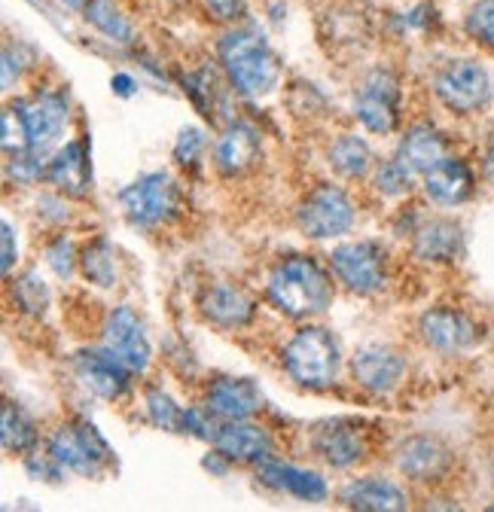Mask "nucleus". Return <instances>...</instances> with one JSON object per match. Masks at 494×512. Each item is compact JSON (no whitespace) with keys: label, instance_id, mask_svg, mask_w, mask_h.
<instances>
[{"label":"nucleus","instance_id":"30","mask_svg":"<svg viewBox=\"0 0 494 512\" xmlns=\"http://www.w3.org/2000/svg\"><path fill=\"white\" fill-rule=\"evenodd\" d=\"M0 439H4V452L28 458L31 452H37L40 430H37L34 418L22 406L4 403V418H0Z\"/></svg>","mask_w":494,"mask_h":512},{"label":"nucleus","instance_id":"16","mask_svg":"<svg viewBox=\"0 0 494 512\" xmlns=\"http://www.w3.org/2000/svg\"><path fill=\"white\" fill-rule=\"evenodd\" d=\"M263 159V135L254 122L229 119L214 141V168L223 177H244L254 171Z\"/></svg>","mask_w":494,"mask_h":512},{"label":"nucleus","instance_id":"34","mask_svg":"<svg viewBox=\"0 0 494 512\" xmlns=\"http://www.w3.org/2000/svg\"><path fill=\"white\" fill-rule=\"evenodd\" d=\"M412 171H406L397 159H388V162H379L373 168V186L382 199H403L409 196L412 189Z\"/></svg>","mask_w":494,"mask_h":512},{"label":"nucleus","instance_id":"35","mask_svg":"<svg viewBox=\"0 0 494 512\" xmlns=\"http://www.w3.org/2000/svg\"><path fill=\"white\" fill-rule=\"evenodd\" d=\"M205 150H208V135L202 132L199 125H187V128H180V135H177V141H174L171 156H174V162H177L180 168L196 171V168L202 165Z\"/></svg>","mask_w":494,"mask_h":512},{"label":"nucleus","instance_id":"5","mask_svg":"<svg viewBox=\"0 0 494 512\" xmlns=\"http://www.w3.org/2000/svg\"><path fill=\"white\" fill-rule=\"evenodd\" d=\"M119 208L138 229H162L180 214V186L168 171H147L122 186Z\"/></svg>","mask_w":494,"mask_h":512},{"label":"nucleus","instance_id":"11","mask_svg":"<svg viewBox=\"0 0 494 512\" xmlns=\"http://www.w3.org/2000/svg\"><path fill=\"white\" fill-rule=\"evenodd\" d=\"M98 348L107 351L113 360H119L132 375H144L153 360L147 327L132 305H116L104 314Z\"/></svg>","mask_w":494,"mask_h":512},{"label":"nucleus","instance_id":"42","mask_svg":"<svg viewBox=\"0 0 494 512\" xmlns=\"http://www.w3.org/2000/svg\"><path fill=\"white\" fill-rule=\"evenodd\" d=\"M110 92H113L116 98H132V95L138 92V80H135L129 71H116V74L110 77Z\"/></svg>","mask_w":494,"mask_h":512},{"label":"nucleus","instance_id":"39","mask_svg":"<svg viewBox=\"0 0 494 512\" xmlns=\"http://www.w3.org/2000/svg\"><path fill=\"white\" fill-rule=\"evenodd\" d=\"M202 13L220 25V28H232L247 22V13H251V0H199Z\"/></svg>","mask_w":494,"mask_h":512},{"label":"nucleus","instance_id":"40","mask_svg":"<svg viewBox=\"0 0 494 512\" xmlns=\"http://www.w3.org/2000/svg\"><path fill=\"white\" fill-rule=\"evenodd\" d=\"M0 135H4V153H22L28 150V132H25V119L19 104H7L4 116H0Z\"/></svg>","mask_w":494,"mask_h":512},{"label":"nucleus","instance_id":"10","mask_svg":"<svg viewBox=\"0 0 494 512\" xmlns=\"http://www.w3.org/2000/svg\"><path fill=\"white\" fill-rule=\"evenodd\" d=\"M437 101L455 116H473L488 107L491 101V80L488 71L476 58H452L430 80Z\"/></svg>","mask_w":494,"mask_h":512},{"label":"nucleus","instance_id":"22","mask_svg":"<svg viewBox=\"0 0 494 512\" xmlns=\"http://www.w3.org/2000/svg\"><path fill=\"white\" fill-rule=\"evenodd\" d=\"M46 180L68 199H83L92 189V162L83 141H65L46 159Z\"/></svg>","mask_w":494,"mask_h":512},{"label":"nucleus","instance_id":"25","mask_svg":"<svg viewBox=\"0 0 494 512\" xmlns=\"http://www.w3.org/2000/svg\"><path fill=\"white\" fill-rule=\"evenodd\" d=\"M342 506L360 509V512H400L409 509V494L403 485L385 476H357L348 479L339 491Z\"/></svg>","mask_w":494,"mask_h":512},{"label":"nucleus","instance_id":"23","mask_svg":"<svg viewBox=\"0 0 494 512\" xmlns=\"http://www.w3.org/2000/svg\"><path fill=\"white\" fill-rule=\"evenodd\" d=\"M180 83H183V95L193 101V107L205 119L223 122V125L229 119H235L232 110H229V98L235 92H232L229 80L223 77L220 64H217V68H211V64H202V68H196V71H187V77H183Z\"/></svg>","mask_w":494,"mask_h":512},{"label":"nucleus","instance_id":"19","mask_svg":"<svg viewBox=\"0 0 494 512\" xmlns=\"http://www.w3.org/2000/svg\"><path fill=\"white\" fill-rule=\"evenodd\" d=\"M217 452L232 461V464H263L266 458L275 455V439L269 433V427L257 424L254 418L247 421H220L217 436L211 442Z\"/></svg>","mask_w":494,"mask_h":512},{"label":"nucleus","instance_id":"37","mask_svg":"<svg viewBox=\"0 0 494 512\" xmlns=\"http://www.w3.org/2000/svg\"><path fill=\"white\" fill-rule=\"evenodd\" d=\"M46 266L52 269V275L58 281H68L74 275V269L80 266V253L74 247V241L68 235H55L49 244H46Z\"/></svg>","mask_w":494,"mask_h":512},{"label":"nucleus","instance_id":"43","mask_svg":"<svg viewBox=\"0 0 494 512\" xmlns=\"http://www.w3.org/2000/svg\"><path fill=\"white\" fill-rule=\"evenodd\" d=\"M482 174H485V180L488 183H494V144L485 150V156H482Z\"/></svg>","mask_w":494,"mask_h":512},{"label":"nucleus","instance_id":"21","mask_svg":"<svg viewBox=\"0 0 494 512\" xmlns=\"http://www.w3.org/2000/svg\"><path fill=\"white\" fill-rule=\"evenodd\" d=\"M257 482L266 485L269 491L296 497L302 503H324L330 497V485L318 470L278 461L275 455L266 458L263 464H257Z\"/></svg>","mask_w":494,"mask_h":512},{"label":"nucleus","instance_id":"15","mask_svg":"<svg viewBox=\"0 0 494 512\" xmlns=\"http://www.w3.org/2000/svg\"><path fill=\"white\" fill-rule=\"evenodd\" d=\"M308 442H312V452L333 470H351L369 452L366 433L348 418H327L315 424Z\"/></svg>","mask_w":494,"mask_h":512},{"label":"nucleus","instance_id":"13","mask_svg":"<svg viewBox=\"0 0 494 512\" xmlns=\"http://www.w3.org/2000/svg\"><path fill=\"white\" fill-rule=\"evenodd\" d=\"M418 336L437 354H461L479 342V327L467 311L452 305H437L418 317Z\"/></svg>","mask_w":494,"mask_h":512},{"label":"nucleus","instance_id":"12","mask_svg":"<svg viewBox=\"0 0 494 512\" xmlns=\"http://www.w3.org/2000/svg\"><path fill=\"white\" fill-rule=\"evenodd\" d=\"M196 308L217 330H244L254 324L260 305L251 290H244L235 281H211L202 287Z\"/></svg>","mask_w":494,"mask_h":512},{"label":"nucleus","instance_id":"33","mask_svg":"<svg viewBox=\"0 0 494 512\" xmlns=\"http://www.w3.org/2000/svg\"><path fill=\"white\" fill-rule=\"evenodd\" d=\"M144 412H147V421L153 427L168 430V433H183V418H187V409H183L168 391L150 388L144 394Z\"/></svg>","mask_w":494,"mask_h":512},{"label":"nucleus","instance_id":"31","mask_svg":"<svg viewBox=\"0 0 494 512\" xmlns=\"http://www.w3.org/2000/svg\"><path fill=\"white\" fill-rule=\"evenodd\" d=\"M80 272L89 284L110 290L116 287V250L104 235H95L80 250Z\"/></svg>","mask_w":494,"mask_h":512},{"label":"nucleus","instance_id":"27","mask_svg":"<svg viewBox=\"0 0 494 512\" xmlns=\"http://www.w3.org/2000/svg\"><path fill=\"white\" fill-rule=\"evenodd\" d=\"M443 156H449V153H446V138H443L440 128L427 125V122H415V125H409L406 132H403L394 159L406 171L424 174V171L434 168Z\"/></svg>","mask_w":494,"mask_h":512},{"label":"nucleus","instance_id":"2","mask_svg":"<svg viewBox=\"0 0 494 512\" xmlns=\"http://www.w3.org/2000/svg\"><path fill=\"white\" fill-rule=\"evenodd\" d=\"M330 266H321L315 256L293 253L281 260L266 275V299L269 305L290 320H312L324 314L336 299Z\"/></svg>","mask_w":494,"mask_h":512},{"label":"nucleus","instance_id":"3","mask_svg":"<svg viewBox=\"0 0 494 512\" xmlns=\"http://www.w3.org/2000/svg\"><path fill=\"white\" fill-rule=\"evenodd\" d=\"M281 369L302 391H327L342 369L339 339L318 324L299 327L281 348Z\"/></svg>","mask_w":494,"mask_h":512},{"label":"nucleus","instance_id":"18","mask_svg":"<svg viewBox=\"0 0 494 512\" xmlns=\"http://www.w3.org/2000/svg\"><path fill=\"white\" fill-rule=\"evenodd\" d=\"M71 366H74V378L83 384V391L104 403H116L132 391V372L101 348L74 354Z\"/></svg>","mask_w":494,"mask_h":512},{"label":"nucleus","instance_id":"9","mask_svg":"<svg viewBox=\"0 0 494 512\" xmlns=\"http://www.w3.org/2000/svg\"><path fill=\"white\" fill-rule=\"evenodd\" d=\"M25 119L28 150L49 156L65 141L71 125V95L61 86H37L28 98L16 101Z\"/></svg>","mask_w":494,"mask_h":512},{"label":"nucleus","instance_id":"8","mask_svg":"<svg viewBox=\"0 0 494 512\" xmlns=\"http://www.w3.org/2000/svg\"><path fill=\"white\" fill-rule=\"evenodd\" d=\"M296 229L312 238V241H333L342 238L354 229L357 211L351 196L342 186L333 183H318L315 189H308L293 208Z\"/></svg>","mask_w":494,"mask_h":512},{"label":"nucleus","instance_id":"20","mask_svg":"<svg viewBox=\"0 0 494 512\" xmlns=\"http://www.w3.org/2000/svg\"><path fill=\"white\" fill-rule=\"evenodd\" d=\"M397 470L409 482L427 485L440 482L452 470V452L437 439V436H409L397 448Z\"/></svg>","mask_w":494,"mask_h":512},{"label":"nucleus","instance_id":"41","mask_svg":"<svg viewBox=\"0 0 494 512\" xmlns=\"http://www.w3.org/2000/svg\"><path fill=\"white\" fill-rule=\"evenodd\" d=\"M0 241H4V256H0V260H4V275L10 278L19 263V238L10 220H4V226H0Z\"/></svg>","mask_w":494,"mask_h":512},{"label":"nucleus","instance_id":"7","mask_svg":"<svg viewBox=\"0 0 494 512\" xmlns=\"http://www.w3.org/2000/svg\"><path fill=\"white\" fill-rule=\"evenodd\" d=\"M400 101V77L391 68H385V64H376V68L363 71L354 83L351 110L369 135H391L400 125Z\"/></svg>","mask_w":494,"mask_h":512},{"label":"nucleus","instance_id":"1","mask_svg":"<svg viewBox=\"0 0 494 512\" xmlns=\"http://www.w3.org/2000/svg\"><path fill=\"white\" fill-rule=\"evenodd\" d=\"M214 52H217V64L223 77L229 80L238 98L263 101L284 80V64L278 52L272 49L269 37L251 22L223 28Z\"/></svg>","mask_w":494,"mask_h":512},{"label":"nucleus","instance_id":"4","mask_svg":"<svg viewBox=\"0 0 494 512\" xmlns=\"http://www.w3.org/2000/svg\"><path fill=\"white\" fill-rule=\"evenodd\" d=\"M46 452L65 467V473L95 479L113 464V448L101 436V430L89 421H68L58 424L46 436Z\"/></svg>","mask_w":494,"mask_h":512},{"label":"nucleus","instance_id":"32","mask_svg":"<svg viewBox=\"0 0 494 512\" xmlns=\"http://www.w3.org/2000/svg\"><path fill=\"white\" fill-rule=\"evenodd\" d=\"M10 296H13V305L28 314V317H43L46 308H49V287L46 281L40 278V272L28 269L22 272L13 284H10Z\"/></svg>","mask_w":494,"mask_h":512},{"label":"nucleus","instance_id":"6","mask_svg":"<svg viewBox=\"0 0 494 512\" xmlns=\"http://www.w3.org/2000/svg\"><path fill=\"white\" fill-rule=\"evenodd\" d=\"M327 266L336 284H342L354 296H376L388 290V278H391L388 250L379 241H369V238L345 241L330 250Z\"/></svg>","mask_w":494,"mask_h":512},{"label":"nucleus","instance_id":"29","mask_svg":"<svg viewBox=\"0 0 494 512\" xmlns=\"http://www.w3.org/2000/svg\"><path fill=\"white\" fill-rule=\"evenodd\" d=\"M327 162L339 177L360 180V177H366L369 171H373V150H369V144L360 135L348 132V135H339V138L330 141Z\"/></svg>","mask_w":494,"mask_h":512},{"label":"nucleus","instance_id":"38","mask_svg":"<svg viewBox=\"0 0 494 512\" xmlns=\"http://www.w3.org/2000/svg\"><path fill=\"white\" fill-rule=\"evenodd\" d=\"M464 28L479 46L494 52V0H476V4L467 10Z\"/></svg>","mask_w":494,"mask_h":512},{"label":"nucleus","instance_id":"17","mask_svg":"<svg viewBox=\"0 0 494 512\" xmlns=\"http://www.w3.org/2000/svg\"><path fill=\"white\" fill-rule=\"evenodd\" d=\"M202 406L220 421H247L263 412L266 400H263V391L254 384V378L220 375L208 381Z\"/></svg>","mask_w":494,"mask_h":512},{"label":"nucleus","instance_id":"26","mask_svg":"<svg viewBox=\"0 0 494 512\" xmlns=\"http://www.w3.org/2000/svg\"><path fill=\"white\" fill-rule=\"evenodd\" d=\"M464 232L455 220L434 217L412 229V256L418 263H452L461 253Z\"/></svg>","mask_w":494,"mask_h":512},{"label":"nucleus","instance_id":"36","mask_svg":"<svg viewBox=\"0 0 494 512\" xmlns=\"http://www.w3.org/2000/svg\"><path fill=\"white\" fill-rule=\"evenodd\" d=\"M7 180L16 186H34V183L46 180V156H40L34 150L10 153L7 156Z\"/></svg>","mask_w":494,"mask_h":512},{"label":"nucleus","instance_id":"14","mask_svg":"<svg viewBox=\"0 0 494 512\" xmlns=\"http://www.w3.org/2000/svg\"><path fill=\"white\" fill-rule=\"evenodd\" d=\"M406 357L391 345H363L351 357V378L360 391L373 397L394 394L406 378Z\"/></svg>","mask_w":494,"mask_h":512},{"label":"nucleus","instance_id":"28","mask_svg":"<svg viewBox=\"0 0 494 512\" xmlns=\"http://www.w3.org/2000/svg\"><path fill=\"white\" fill-rule=\"evenodd\" d=\"M80 16L98 37H104L113 46H135L138 43L135 22L126 16V10H122L116 0H86Z\"/></svg>","mask_w":494,"mask_h":512},{"label":"nucleus","instance_id":"24","mask_svg":"<svg viewBox=\"0 0 494 512\" xmlns=\"http://www.w3.org/2000/svg\"><path fill=\"white\" fill-rule=\"evenodd\" d=\"M424 196L440 208H458L473 196L476 177L464 159L443 156L434 168L421 174Z\"/></svg>","mask_w":494,"mask_h":512}]
</instances>
